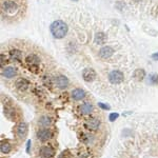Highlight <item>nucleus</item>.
<instances>
[{"label":"nucleus","mask_w":158,"mask_h":158,"mask_svg":"<svg viewBox=\"0 0 158 158\" xmlns=\"http://www.w3.org/2000/svg\"><path fill=\"white\" fill-rule=\"evenodd\" d=\"M50 31L56 39H61L68 33V25L62 20H56L51 24Z\"/></svg>","instance_id":"1"},{"label":"nucleus","mask_w":158,"mask_h":158,"mask_svg":"<svg viewBox=\"0 0 158 158\" xmlns=\"http://www.w3.org/2000/svg\"><path fill=\"white\" fill-rule=\"evenodd\" d=\"M25 63L29 66V69L31 70L32 72L37 73L38 69H39V63H40V59L37 55L35 54H31L25 57Z\"/></svg>","instance_id":"2"},{"label":"nucleus","mask_w":158,"mask_h":158,"mask_svg":"<svg viewBox=\"0 0 158 158\" xmlns=\"http://www.w3.org/2000/svg\"><path fill=\"white\" fill-rule=\"evenodd\" d=\"M2 11H3L5 14H9V15H14L16 14L18 12V4L13 1V0H5L2 2Z\"/></svg>","instance_id":"3"},{"label":"nucleus","mask_w":158,"mask_h":158,"mask_svg":"<svg viewBox=\"0 0 158 158\" xmlns=\"http://www.w3.org/2000/svg\"><path fill=\"white\" fill-rule=\"evenodd\" d=\"M52 131L48 127H40L36 133V137L40 142H45L52 138Z\"/></svg>","instance_id":"4"},{"label":"nucleus","mask_w":158,"mask_h":158,"mask_svg":"<svg viewBox=\"0 0 158 158\" xmlns=\"http://www.w3.org/2000/svg\"><path fill=\"white\" fill-rule=\"evenodd\" d=\"M124 76L123 73L121 71H118V70H114L112 72H110L109 74V81H110L112 84H119L123 81Z\"/></svg>","instance_id":"5"},{"label":"nucleus","mask_w":158,"mask_h":158,"mask_svg":"<svg viewBox=\"0 0 158 158\" xmlns=\"http://www.w3.org/2000/svg\"><path fill=\"white\" fill-rule=\"evenodd\" d=\"M100 123H101V122H100V120L98 118L92 117V118H89V119L86 121L84 125H86V129H89L90 131H96L99 129Z\"/></svg>","instance_id":"6"},{"label":"nucleus","mask_w":158,"mask_h":158,"mask_svg":"<svg viewBox=\"0 0 158 158\" xmlns=\"http://www.w3.org/2000/svg\"><path fill=\"white\" fill-rule=\"evenodd\" d=\"M82 78L86 82H92V81H94L95 78H96V72H95V70L91 69V68L84 69L82 72Z\"/></svg>","instance_id":"7"},{"label":"nucleus","mask_w":158,"mask_h":158,"mask_svg":"<svg viewBox=\"0 0 158 158\" xmlns=\"http://www.w3.org/2000/svg\"><path fill=\"white\" fill-rule=\"evenodd\" d=\"M54 155H55L54 150L48 145H43L39 149V156L42 158H53Z\"/></svg>","instance_id":"8"},{"label":"nucleus","mask_w":158,"mask_h":158,"mask_svg":"<svg viewBox=\"0 0 158 158\" xmlns=\"http://www.w3.org/2000/svg\"><path fill=\"white\" fill-rule=\"evenodd\" d=\"M27 133H28V125L25 122H19L16 127V134L19 138H24L27 136Z\"/></svg>","instance_id":"9"},{"label":"nucleus","mask_w":158,"mask_h":158,"mask_svg":"<svg viewBox=\"0 0 158 158\" xmlns=\"http://www.w3.org/2000/svg\"><path fill=\"white\" fill-rule=\"evenodd\" d=\"M2 76L3 77H5V78H13V77H15V76L17 75V70L15 69L14 66H5V68H3L2 69Z\"/></svg>","instance_id":"10"},{"label":"nucleus","mask_w":158,"mask_h":158,"mask_svg":"<svg viewBox=\"0 0 158 158\" xmlns=\"http://www.w3.org/2000/svg\"><path fill=\"white\" fill-rule=\"evenodd\" d=\"M55 82H56V86H58L59 89L63 90L65 88H68V86H69V79L66 78L64 75H59L56 77Z\"/></svg>","instance_id":"11"},{"label":"nucleus","mask_w":158,"mask_h":158,"mask_svg":"<svg viewBox=\"0 0 158 158\" xmlns=\"http://www.w3.org/2000/svg\"><path fill=\"white\" fill-rule=\"evenodd\" d=\"M94 111V106L90 102H84L79 107V112L82 115H90Z\"/></svg>","instance_id":"12"},{"label":"nucleus","mask_w":158,"mask_h":158,"mask_svg":"<svg viewBox=\"0 0 158 158\" xmlns=\"http://www.w3.org/2000/svg\"><path fill=\"white\" fill-rule=\"evenodd\" d=\"M113 54H114V50H113V48H111V46H103V48H100V51H99V56L102 59L110 58Z\"/></svg>","instance_id":"13"},{"label":"nucleus","mask_w":158,"mask_h":158,"mask_svg":"<svg viewBox=\"0 0 158 158\" xmlns=\"http://www.w3.org/2000/svg\"><path fill=\"white\" fill-rule=\"evenodd\" d=\"M71 95H72V98L74 100H76V101H79V100H82L84 97H86V92L83 91L82 89H74L72 91V93H71Z\"/></svg>","instance_id":"14"},{"label":"nucleus","mask_w":158,"mask_h":158,"mask_svg":"<svg viewBox=\"0 0 158 158\" xmlns=\"http://www.w3.org/2000/svg\"><path fill=\"white\" fill-rule=\"evenodd\" d=\"M15 86H16V88H17L19 91H25V90H28L29 86H30V82H29L27 79L19 78V79H17V81L15 82Z\"/></svg>","instance_id":"15"},{"label":"nucleus","mask_w":158,"mask_h":158,"mask_svg":"<svg viewBox=\"0 0 158 158\" xmlns=\"http://www.w3.org/2000/svg\"><path fill=\"white\" fill-rule=\"evenodd\" d=\"M52 119L48 116H41L38 119V125L40 127H51Z\"/></svg>","instance_id":"16"},{"label":"nucleus","mask_w":158,"mask_h":158,"mask_svg":"<svg viewBox=\"0 0 158 158\" xmlns=\"http://www.w3.org/2000/svg\"><path fill=\"white\" fill-rule=\"evenodd\" d=\"M0 151L2 154H9L12 151V144L7 140L1 141V145H0Z\"/></svg>","instance_id":"17"},{"label":"nucleus","mask_w":158,"mask_h":158,"mask_svg":"<svg viewBox=\"0 0 158 158\" xmlns=\"http://www.w3.org/2000/svg\"><path fill=\"white\" fill-rule=\"evenodd\" d=\"M10 57L13 59V60H17V61H20L21 58H22V53H21V51H19L18 48L11 50V51H10Z\"/></svg>","instance_id":"18"},{"label":"nucleus","mask_w":158,"mask_h":158,"mask_svg":"<svg viewBox=\"0 0 158 158\" xmlns=\"http://www.w3.org/2000/svg\"><path fill=\"white\" fill-rule=\"evenodd\" d=\"M106 41H107V36H106V34L103 32H98L95 35V42L97 44H102Z\"/></svg>","instance_id":"19"},{"label":"nucleus","mask_w":158,"mask_h":158,"mask_svg":"<svg viewBox=\"0 0 158 158\" xmlns=\"http://www.w3.org/2000/svg\"><path fill=\"white\" fill-rule=\"evenodd\" d=\"M144 76H145V72H144L143 70L137 69L134 72V78L137 79V80H142L144 78Z\"/></svg>","instance_id":"20"},{"label":"nucleus","mask_w":158,"mask_h":158,"mask_svg":"<svg viewBox=\"0 0 158 158\" xmlns=\"http://www.w3.org/2000/svg\"><path fill=\"white\" fill-rule=\"evenodd\" d=\"M149 81L152 84H158V74H151L149 76Z\"/></svg>","instance_id":"21"},{"label":"nucleus","mask_w":158,"mask_h":158,"mask_svg":"<svg viewBox=\"0 0 158 158\" xmlns=\"http://www.w3.org/2000/svg\"><path fill=\"white\" fill-rule=\"evenodd\" d=\"M1 66L2 68H5V65L9 63V57H7V55H5V54H1Z\"/></svg>","instance_id":"22"},{"label":"nucleus","mask_w":158,"mask_h":158,"mask_svg":"<svg viewBox=\"0 0 158 158\" xmlns=\"http://www.w3.org/2000/svg\"><path fill=\"white\" fill-rule=\"evenodd\" d=\"M118 117H119V114L118 113H111L110 116H109V120H110L111 122H114Z\"/></svg>","instance_id":"23"},{"label":"nucleus","mask_w":158,"mask_h":158,"mask_svg":"<svg viewBox=\"0 0 158 158\" xmlns=\"http://www.w3.org/2000/svg\"><path fill=\"white\" fill-rule=\"evenodd\" d=\"M98 107L100 108V109H102V110L104 111H109L110 110V106H108V104H106V103H102V102H99L98 103Z\"/></svg>","instance_id":"24"},{"label":"nucleus","mask_w":158,"mask_h":158,"mask_svg":"<svg viewBox=\"0 0 158 158\" xmlns=\"http://www.w3.org/2000/svg\"><path fill=\"white\" fill-rule=\"evenodd\" d=\"M30 149H31V140H28V142H27V153H30Z\"/></svg>","instance_id":"25"},{"label":"nucleus","mask_w":158,"mask_h":158,"mask_svg":"<svg viewBox=\"0 0 158 158\" xmlns=\"http://www.w3.org/2000/svg\"><path fill=\"white\" fill-rule=\"evenodd\" d=\"M152 59L155 60V61H158V52L157 53H154V54L152 55Z\"/></svg>","instance_id":"26"}]
</instances>
